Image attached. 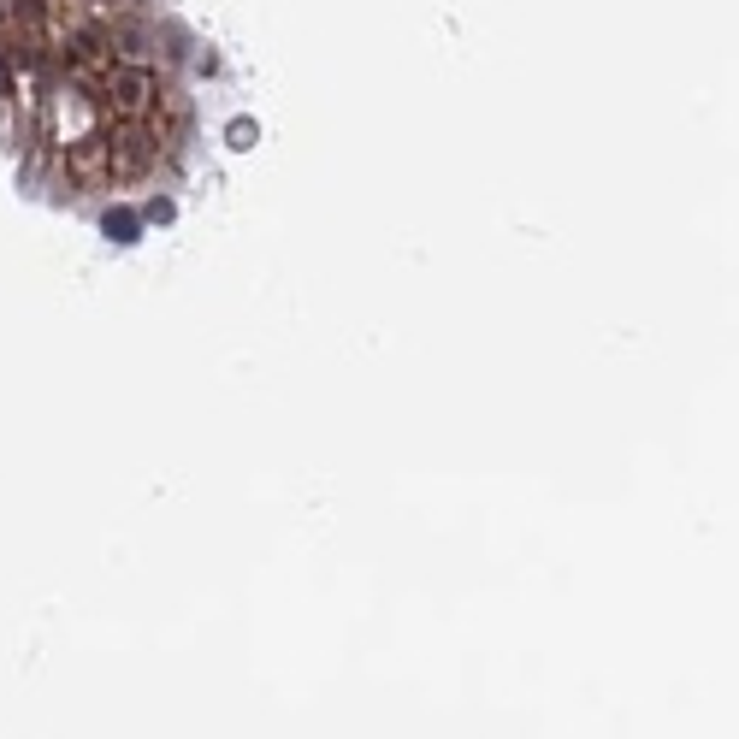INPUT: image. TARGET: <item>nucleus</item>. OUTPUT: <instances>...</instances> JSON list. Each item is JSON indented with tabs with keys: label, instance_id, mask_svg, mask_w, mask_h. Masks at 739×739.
I'll list each match as a JSON object with an SVG mask.
<instances>
[{
	"label": "nucleus",
	"instance_id": "1",
	"mask_svg": "<svg viewBox=\"0 0 739 739\" xmlns=\"http://www.w3.org/2000/svg\"><path fill=\"white\" fill-rule=\"evenodd\" d=\"M107 95H113L119 113H142L160 95V71L142 66V60H125V66H113V77H107Z\"/></svg>",
	"mask_w": 739,
	"mask_h": 739
}]
</instances>
